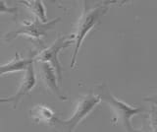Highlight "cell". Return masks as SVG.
I'll return each mask as SVG.
<instances>
[{"instance_id":"9c48e42d","label":"cell","mask_w":157,"mask_h":132,"mask_svg":"<svg viewBox=\"0 0 157 132\" xmlns=\"http://www.w3.org/2000/svg\"><path fill=\"white\" fill-rule=\"evenodd\" d=\"M32 118L37 122H50L54 119V111L46 106L38 105L29 111Z\"/></svg>"},{"instance_id":"277c9868","label":"cell","mask_w":157,"mask_h":132,"mask_svg":"<svg viewBox=\"0 0 157 132\" xmlns=\"http://www.w3.org/2000/svg\"><path fill=\"white\" fill-rule=\"evenodd\" d=\"M59 21H60V18L54 19V20H51L46 23H42L36 18L33 21H25L19 30L7 34L5 40L9 42L14 40L17 37L24 36L32 38L33 41L41 42L42 38L47 35V32L52 30L54 26L56 25V23H58Z\"/></svg>"},{"instance_id":"ba28073f","label":"cell","mask_w":157,"mask_h":132,"mask_svg":"<svg viewBox=\"0 0 157 132\" xmlns=\"http://www.w3.org/2000/svg\"><path fill=\"white\" fill-rule=\"evenodd\" d=\"M32 61H33V58H29V59H25V58L20 57V54L17 53L15 58L8 63L4 65L0 66V76H2L7 73H12V72H17V71H26L27 67Z\"/></svg>"},{"instance_id":"5b68a950","label":"cell","mask_w":157,"mask_h":132,"mask_svg":"<svg viewBox=\"0 0 157 132\" xmlns=\"http://www.w3.org/2000/svg\"><path fill=\"white\" fill-rule=\"evenodd\" d=\"M100 98L98 95H93L92 93H90L88 95L82 97L78 102L77 107L74 111L73 115L66 120H59L62 125L66 126L69 132H73L76 127L78 125L81 121H82L86 117L94 110V107L100 102Z\"/></svg>"},{"instance_id":"30bf717a","label":"cell","mask_w":157,"mask_h":132,"mask_svg":"<svg viewBox=\"0 0 157 132\" xmlns=\"http://www.w3.org/2000/svg\"><path fill=\"white\" fill-rule=\"evenodd\" d=\"M22 3L33 13V15L36 16V18L38 19L39 21H41L42 23L47 22L46 10H45V7H44L42 1L36 0V1H24Z\"/></svg>"},{"instance_id":"8fae6325","label":"cell","mask_w":157,"mask_h":132,"mask_svg":"<svg viewBox=\"0 0 157 132\" xmlns=\"http://www.w3.org/2000/svg\"><path fill=\"white\" fill-rule=\"evenodd\" d=\"M0 13H6V14H17V9L13 7H9L6 5L5 1H0Z\"/></svg>"},{"instance_id":"8992f818","label":"cell","mask_w":157,"mask_h":132,"mask_svg":"<svg viewBox=\"0 0 157 132\" xmlns=\"http://www.w3.org/2000/svg\"><path fill=\"white\" fill-rule=\"evenodd\" d=\"M41 63V70H40V74H41V80L43 85L45 86L46 89H48L51 93H53L57 98H59L61 101H66L67 98L62 94V92L60 91V88H59V83L58 79L56 76V73L52 68V66L49 64V63L45 62H40Z\"/></svg>"},{"instance_id":"6da1fadb","label":"cell","mask_w":157,"mask_h":132,"mask_svg":"<svg viewBox=\"0 0 157 132\" xmlns=\"http://www.w3.org/2000/svg\"><path fill=\"white\" fill-rule=\"evenodd\" d=\"M107 11H108V7L105 5H97L96 7L91 9L85 5L83 12L78 23L77 31L73 35L74 40H75V42H74L75 48H74V53L71 59V68H73L76 64L78 53L83 40H85V38L92 30V28H94L99 23L100 19L105 15Z\"/></svg>"},{"instance_id":"3957f363","label":"cell","mask_w":157,"mask_h":132,"mask_svg":"<svg viewBox=\"0 0 157 132\" xmlns=\"http://www.w3.org/2000/svg\"><path fill=\"white\" fill-rule=\"evenodd\" d=\"M73 42H74L73 35H72V37L59 36L57 38V40L54 42L50 46L39 52L36 57V59L39 62L49 63V64L52 66V68L56 73L59 85L62 84L63 77H62V67L60 64V61H59L58 55H59V53H60V50H64V48H66L68 46H70Z\"/></svg>"},{"instance_id":"52a82bcc","label":"cell","mask_w":157,"mask_h":132,"mask_svg":"<svg viewBox=\"0 0 157 132\" xmlns=\"http://www.w3.org/2000/svg\"><path fill=\"white\" fill-rule=\"evenodd\" d=\"M36 85V71H34V67H33V61H32L29 64V66L26 69V74H25L24 79L20 85V88L17 92V94L14 97H12V99L14 102V106H17L19 101L22 99L24 96H26L31 92L34 86Z\"/></svg>"},{"instance_id":"7a4b0ae2","label":"cell","mask_w":157,"mask_h":132,"mask_svg":"<svg viewBox=\"0 0 157 132\" xmlns=\"http://www.w3.org/2000/svg\"><path fill=\"white\" fill-rule=\"evenodd\" d=\"M98 92H99V98L101 101H104L109 105L115 112L116 118L114 121L120 122L123 127L127 130V132H136V129L132 128L131 124V118L134 115L139 114L142 111L140 107H132L126 102L118 100L111 94V92L106 85H101L98 87Z\"/></svg>"},{"instance_id":"7c38bea8","label":"cell","mask_w":157,"mask_h":132,"mask_svg":"<svg viewBox=\"0 0 157 132\" xmlns=\"http://www.w3.org/2000/svg\"><path fill=\"white\" fill-rule=\"evenodd\" d=\"M12 101H13L12 97L8 98V99H6V98H0V104H1V102H12Z\"/></svg>"}]
</instances>
